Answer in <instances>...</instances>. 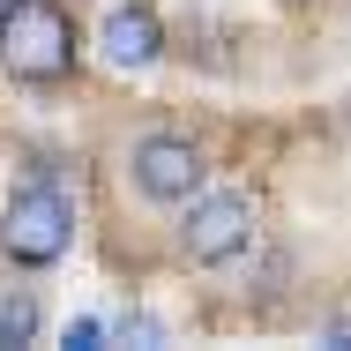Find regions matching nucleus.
Here are the masks:
<instances>
[{
    "label": "nucleus",
    "instance_id": "6e6552de",
    "mask_svg": "<svg viewBox=\"0 0 351 351\" xmlns=\"http://www.w3.org/2000/svg\"><path fill=\"white\" fill-rule=\"evenodd\" d=\"M15 8H23V0H0V23H8V15H15Z\"/></svg>",
    "mask_w": 351,
    "mask_h": 351
},
{
    "label": "nucleus",
    "instance_id": "39448f33",
    "mask_svg": "<svg viewBox=\"0 0 351 351\" xmlns=\"http://www.w3.org/2000/svg\"><path fill=\"white\" fill-rule=\"evenodd\" d=\"M157 45H165V30H157V15H149V8H120V15L105 23V53H112L120 68L157 60Z\"/></svg>",
    "mask_w": 351,
    "mask_h": 351
},
{
    "label": "nucleus",
    "instance_id": "f257e3e1",
    "mask_svg": "<svg viewBox=\"0 0 351 351\" xmlns=\"http://www.w3.org/2000/svg\"><path fill=\"white\" fill-rule=\"evenodd\" d=\"M0 60L23 75V82H60L75 68V23L53 0H23L8 23H0Z\"/></svg>",
    "mask_w": 351,
    "mask_h": 351
},
{
    "label": "nucleus",
    "instance_id": "7ed1b4c3",
    "mask_svg": "<svg viewBox=\"0 0 351 351\" xmlns=\"http://www.w3.org/2000/svg\"><path fill=\"white\" fill-rule=\"evenodd\" d=\"M128 172H135V187L149 195V202H187L195 187H202V149L187 135H142L135 157H128Z\"/></svg>",
    "mask_w": 351,
    "mask_h": 351
},
{
    "label": "nucleus",
    "instance_id": "f03ea898",
    "mask_svg": "<svg viewBox=\"0 0 351 351\" xmlns=\"http://www.w3.org/2000/svg\"><path fill=\"white\" fill-rule=\"evenodd\" d=\"M68 202L53 195V187H23L8 217H0V254L8 262H23V269H45V262H60L68 254Z\"/></svg>",
    "mask_w": 351,
    "mask_h": 351
},
{
    "label": "nucleus",
    "instance_id": "423d86ee",
    "mask_svg": "<svg viewBox=\"0 0 351 351\" xmlns=\"http://www.w3.org/2000/svg\"><path fill=\"white\" fill-rule=\"evenodd\" d=\"M38 337V299L30 291H8L0 299V344H30Z\"/></svg>",
    "mask_w": 351,
    "mask_h": 351
},
{
    "label": "nucleus",
    "instance_id": "0eeeda50",
    "mask_svg": "<svg viewBox=\"0 0 351 351\" xmlns=\"http://www.w3.org/2000/svg\"><path fill=\"white\" fill-rule=\"evenodd\" d=\"M97 337H105L97 322H68V344H75V351H90V344H97Z\"/></svg>",
    "mask_w": 351,
    "mask_h": 351
},
{
    "label": "nucleus",
    "instance_id": "20e7f679",
    "mask_svg": "<svg viewBox=\"0 0 351 351\" xmlns=\"http://www.w3.org/2000/svg\"><path fill=\"white\" fill-rule=\"evenodd\" d=\"M247 239H254V202L247 195H202L187 210V224H180V247L195 262H232Z\"/></svg>",
    "mask_w": 351,
    "mask_h": 351
}]
</instances>
